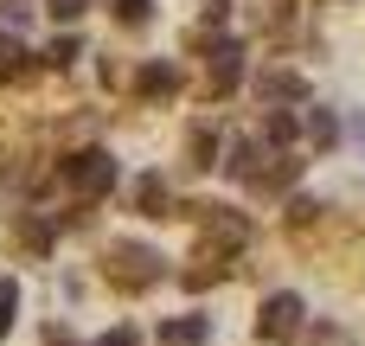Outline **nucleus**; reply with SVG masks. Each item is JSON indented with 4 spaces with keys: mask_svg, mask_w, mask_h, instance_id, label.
Listing matches in <instances>:
<instances>
[{
    "mask_svg": "<svg viewBox=\"0 0 365 346\" xmlns=\"http://www.w3.org/2000/svg\"><path fill=\"white\" fill-rule=\"evenodd\" d=\"M205 334H212V327H205L199 315H180V321L160 327V346H205Z\"/></svg>",
    "mask_w": 365,
    "mask_h": 346,
    "instance_id": "39448f33",
    "label": "nucleus"
},
{
    "mask_svg": "<svg viewBox=\"0 0 365 346\" xmlns=\"http://www.w3.org/2000/svg\"><path fill=\"white\" fill-rule=\"evenodd\" d=\"M141 212H148V218H173V199H167V180H160V173L141 180Z\"/></svg>",
    "mask_w": 365,
    "mask_h": 346,
    "instance_id": "0eeeda50",
    "label": "nucleus"
},
{
    "mask_svg": "<svg viewBox=\"0 0 365 346\" xmlns=\"http://www.w3.org/2000/svg\"><path fill=\"white\" fill-rule=\"evenodd\" d=\"M64 186H71V193H83V199H103V193L115 186V161H109L103 148H83V154H71V161H64Z\"/></svg>",
    "mask_w": 365,
    "mask_h": 346,
    "instance_id": "f03ea898",
    "label": "nucleus"
},
{
    "mask_svg": "<svg viewBox=\"0 0 365 346\" xmlns=\"http://www.w3.org/2000/svg\"><path fill=\"white\" fill-rule=\"evenodd\" d=\"M148 13H154V0H115V19L122 26H148Z\"/></svg>",
    "mask_w": 365,
    "mask_h": 346,
    "instance_id": "9d476101",
    "label": "nucleus"
},
{
    "mask_svg": "<svg viewBox=\"0 0 365 346\" xmlns=\"http://www.w3.org/2000/svg\"><path fill=\"white\" fill-rule=\"evenodd\" d=\"M83 6H90V0H45V13H51V19H77Z\"/></svg>",
    "mask_w": 365,
    "mask_h": 346,
    "instance_id": "ddd939ff",
    "label": "nucleus"
},
{
    "mask_svg": "<svg viewBox=\"0 0 365 346\" xmlns=\"http://www.w3.org/2000/svg\"><path fill=\"white\" fill-rule=\"evenodd\" d=\"M237 71H244V64H237V45H218V51H212V83H218V90H231V83H237Z\"/></svg>",
    "mask_w": 365,
    "mask_h": 346,
    "instance_id": "6e6552de",
    "label": "nucleus"
},
{
    "mask_svg": "<svg viewBox=\"0 0 365 346\" xmlns=\"http://www.w3.org/2000/svg\"><path fill=\"white\" fill-rule=\"evenodd\" d=\"M269 141H295V116H269Z\"/></svg>",
    "mask_w": 365,
    "mask_h": 346,
    "instance_id": "2eb2a0df",
    "label": "nucleus"
},
{
    "mask_svg": "<svg viewBox=\"0 0 365 346\" xmlns=\"http://www.w3.org/2000/svg\"><path fill=\"white\" fill-rule=\"evenodd\" d=\"M96 346H141V334H135V327H109Z\"/></svg>",
    "mask_w": 365,
    "mask_h": 346,
    "instance_id": "4468645a",
    "label": "nucleus"
},
{
    "mask_svg": "<svg viewBox=\"0 0 365 346\" xmlns=\"http://www.w3.org/2000/svg\"><path fill=\"white\" fill-rule=\"evenodd\" d=\"M135 90H141L148 103H167V96H180V71H173L167 58H154V64H141V77H135Z\"/></svg>",
    "mask_w": 365,
    "mask_h": 346,
    "instance_id": "20e7f679",
    "label": "nucleus"
},
{
    "mask_svg": "<svg viewBox=\"0 0 365 346\" xmlns=\"http://www.w3.org/2000/svg\"><path fill=\"white\" fill-rule=\"evenodd\" d=\"M212 148H218V141L199 128V135H192V167H212Z\"/></svg>",
    "mask_w": 365,
    "mask_h": 346,
    "instance_id": "f8f14e48",
    "label": "nucleus"
},
{
    "mask_svg": "<svg viewBox=\"0 0 365 346\" xmlns=\"http://www.w3.org/2000/svg\"><path fill=\"white\" fill-rule=\"evenodd\" d=\"M160 276H167V257H160V250H148V244H115V250H109V283H115V289L141 295V289H154Z\"/></svg>",
    "mask_w": 365,
    "mask_h": 346,
    "instance_id": "f257e3e1",
    "label": "nucleus"
},
{
    "mask_svg": "<svg viewBox=\"0 0 365 346\" xmlns=\"http://www.w3.org/2000/svg\"><path fill=\"white\" fill-rule=\"evenodd\" d=\"M302 315H308L302 295H269L263 315H257V334H263V340H295V334H302Z\"/></svg>",
    "mask_w": 365,
    "mask_h": 346,
    "instance_id": "7ed1b4c3",
    "label": "nucleus"
},
{
    "mask_svg": "<svg viewBox=\"0 0 365 346\" xmlns=\"http://www.w3.org/2000/svg\"><path fill=\"white\" fill-rule=\"evenodd\" d=\"M263 96H269V103H302L308 83H302L295 71H269V77H263Z\"/></svg>",
    "mask_w": 365,
    "mask_h": 346,
    "instance_id": "423d86ee",
    "label": "nucleus"
},
{
    "mask_svg": "<svg viewBox=\"0 0 365 346\" xmlns=\"http://www.w3.org/2000/svg\"><path fill=\"white\" fill-rule=\"evenodd\" d=\"M314 212H321V205H314V199H295V205H289V225H308V218H314Z\"/></svg>",
    "mask_w": 365,
    "mask_h": 346,
    "instance_id": "dca6fc26",
    "label": "nucleus"
},
{
    "mask_svg": "<svg viewBox=\"0 0 365 346\" xmlns=\"http://www.w3.org/2000/svg\"><path fill=\"white\" fill-rule=\"evenodd\" d=\"M77 51H83V45H77V39H51V51H45V58H51V64H71V58H77Z\"/></svg>",
    "mask_w": 365,
    "mask_h": 346,
    "instance_id": "9b49d317",
    "label": "nucleus"
},
{
    "mask_svg": "<svg viewBox=\"0 0 365 346\" xmlns=\"http://www.w3.org/2000/svg\"><path fill=\"white\" fill-rule=\"evenodd\" d=\"M13 315H19V283H13V276H0V340L13 334Z\"/></svg>",
    "mask_w": 365,
    "mask_h": 346,
    "instance_id": "1a4fd4ad",
    "label": "nucleus"
}]
</instances>
